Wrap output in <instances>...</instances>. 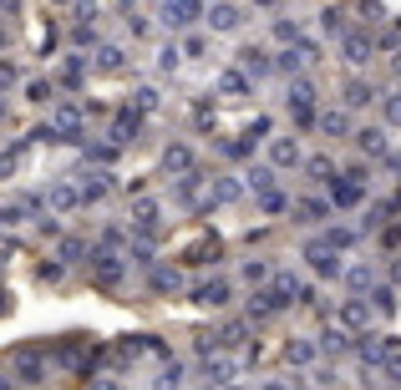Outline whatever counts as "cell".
<instances>
[{
  "mask_svg": "<svg viewBox=\"0 0 401 390\" xmlns=\"http://www.w3.org/2000/svg\"><path fill=\"white\" fill-rule=\"evenodd\" d=\"M81 127H87V117H81V106L76 102H51V122H46V132L56 142H76L81 137Z\"/></svg>",
  "mask_w": 401,
  "mask_h": 390,
  "instance_id": "obj_1",
  "label": "cell"
},
{
  "mask_svg": "<svg viewBox=\"0 0 401 390\" xmlns=\"http://www.w3.org/2000/svg\"><path fill=\"white\" fill-rule=\"evenodd\" d=\"M122 274H128V258H117L112 249H97V253H92V279H97L102 289H117Z\"/></svg>",
  "mask_w": 401,
  "mask_h": 390,
  "instance_id": "obj_2",
  "label": "cell"
},
{
  "mask_svg": "<svg viewBox=\"0 0 401 390\" xmlns=\"http://www.w3.org/2000/svg\"><path fill=\"white\" fill-rule=\"evenodd\" d=\"M285 106H290V117L300 122V127H310V122H315V86H310V81L300 76V81L290 86V97H285Z\"/></svg>",
  "mask_w": 401,
  "mask_h": 390,
  "instance_id": "obj_3",
  "label": "cell"
},
{
  "mask_svg": "<svg viewBox=\"0 0 401 390\" xmlns=\"http://www.w3.org/2000/svg\"><path fill=\"white\" fill-rule=\"evenodd\" d=\"M305 258H310V269H315V279H341L346 274V264H341V253H330L320 238H315V244L305 249Z\"/></svg>",
  "mask_w": 401,
  "mask_h": 390,
  "instance_id": "obj_4",
  "label": "cell"
},
{
  "mask_svg": "<svg viewBox=\"0 0 401 390\" xmlns=\"http://www.w3.org/2000/svg\"><path fill=\"white\" fill-rule=\"evenodd\" d=\"M198 0H168V6H163V26H173V31H183L188 26V20H198Z\"/></svg>",
  "mask_w": 401,
  "mask_h": 390,
  "instance_id": "obj_5",
  "label": "cell"
},
{
  "mask_svg": "<svg viewBox=\"0 0 401 390\" xmlns=\"http://www.w3.org/2000/svg\"><path fill=\"white\" fill-rule=\"evenodd\" d=\"M234 71H244V76H269V71H274V61H269V51H259V46H244Z\"/></svg>",
  "mask_w": 401,
  "mask_h": 390,
  "instance_id": "obj_6",
  "label": "cell"
},
{
  "mask_svg": "<svg viewBox=\"0 0 401 390\" xmlns=\"http://www.w3.org/2000/svg\"><path fill=\"white\" fill-rule=\"evenodd\" d=\"M46 208H51V213H76V208H81V193H76L72 183H51Z\"/></svg>",
  "mask_w": 401,
  "mask_h": 390,
  "instance_id": "obj_7",
  "label": "cell"
},
{
  "mask_svg": "<svg viewBox=\"0 0 401 390\" xmlns=\"http://www.w3.org/2000/svg\"><path fill=\"white\" fill-rule=\"evenodd\" d=\"M269 162L274 167H300L305 158H300V142H294V137H274L269 142Z\"/></svg>",
  "mask_w": 401,
  "mask_h": 390,
  "instance_id": "obj_8",
  "label": "cell"
},
{
  "mask_svg": "<svg viewBox=\"0 0 401 390\" xmlns=\"http://www.w3.org/2000/svg\"><path fill=\"white\" fill-rule=\"evenodd\" d=\"M366 198L361 183H346V178H330V208H355Z\"/></svg>",
  "mask_w": 401,
  "mask_h": 390,
  "instance_id": "obj_9",
  "label": "cell"
},
{
  "mask_svg": "<svg viewBox=\"0 0 401 390\" xmlns=\"http://www.w3.org/2000/svg\"><path fill=\"white\" fill-rule=\"evenodd\" d=\"M203 380H208V385H234V380H239V365L229 360V355H214V360L203 365Z\"/></svg>",
  "mask_w": 401,
  "mask_h": 390,
  "instance_id": "obj_10",
  "label": "cell"
},
{
  "mask_svg": "<svg viewBox=\"0 0 401 390\" xmlns=\"http://www.w3.org/2000/svg\"><path fill=\"white\" fill-rule=\"evenodd\" d=\"M371 305H366V299H346V305H341V330H366V324H371Z\"/></svg>",
  "mask_w": 401,
  "mask_h": 390,
  "instance_id": "obj_11",
  "label": "cell"
},
{
  "mask_svg": "<svg viewBox=\"0 0 401 390\" xmlns=\"http://www.w3.org/2000/svg\"><path fill=\"white\" fill-rule=\"evenodd\" d=\"M239 6H234V0H219V6H208V26H214V31H239Z\"/></svg>",
  "mask_w": 401,
  "mask_h": 390,
  "instance_id": "obj_12",
  "label": "cell"
},
{
  "mask_svg": "<svg viewBox=\"0 0 401 390\" xmlns=\"http://www.w3.org/2000/svg\"><path fill=\"white\" fill-rule=\"evenodd\" d=\"M219 97H224V102H244V97H249V76H244V71H224V76H219Z\"/></svg>",
  "mask_w": 401,
  "mask_h": 390,
  "instance_id": "obj_13",
  "label": "cell"
},
{
  "mask_svg": "<svg viewBox=\"0 0 401 390\" xmlns=\"http://www.w3.org/2000/svg\"><path fill=\"white\" fill-rule=\"evenodd\" d=\"M355 142H361V153H366V158H386V153H391L386 132H376V127H361V132H355Z\"/></svg>",
  "mask_w": 401,
  "mask_h": 390,
  "instance_id": "obj_14",
  "label": "cell"
},
{
  "mask_svg": "<svg viewBox=\"0 0 401 390\" xmlns=\"http://www.w3.org/2000/svg\"><path fill=\"white\" fill-rule=\"evenodd\" d=\"M315 355H351V335L330 324V330L320 335V344H315Z\"/></svg>",
  "mask_w": 401,
  "mask_h": 390,
  "instance_id": "obj_15",
  "label": "cell"
},
{
  "mask_svg": "<svg viewBox=\"0 0 401 390\" xmlns=\"http://www.w3.org/2000/svg\"><path fill=\"white\" fill-rule=\"evenodd\" d=\"M193 299H198V305L224 309V305H229V284H224V279H208V284H198V289H193Z\"/></svg>",
  "mask_w": 401,
  "mask_h": 390,
  "instance_id": "obj_16",
  "label": "cell"
},
{
  "mask_svg": "<svg viewBox=\"0 0 401 390\" xmlns=\"http://www.w3.org/2000/svg\"><path fill=\"white\" fill-rule=\"evenodd\" d=\"M315 127L325 137H351V117L346 112H315Z\"/></svg>",
  "mask_w": 401,
  "mask_h": 390,
  "instance_id": "obj_17",
  "label": "cell"
},
{
  "mask_svg": "<svg viewBox=\"0 0 401 390\" xmlns=\"http://www.w3.org/2000/svg\"><path fill=\"white\" fill-rule=\"evenodd\" d=\"M294 213H300V223H320V218H330V203L325 198H294Z\"/></svg>",
  "mask_w": 401,
  "mask_h": 390,
  "instance_id": "obj_18",
  "label": "cell"
},
{
  "mask_svg": "<svg viewBox=\"0 0 401 390\" xmlns=\"http://www.w3.org/2000/svg\"><path fill=\"white\" fill-rule=\"evenodd\" d=\"M132 132H137V112L128 106V112H117V122H112V147H128Z\"/></svg>",
  "mask_w": 401,
  "mask_h": 390,
  "instance_id": "obj_19",
  "label": "cell"
},
{
  "mask_svg": "<svg viewBox=\"0 0 401 390\" xmlns=\"http://www.w3.org/2000/svg\"><path fill=\"white\" fill-rule=\"evenodd\" d=\"M76 193H81V203H97V198L112 193V183H107V172H87V183H81Z\"/></svg>",
  "mask_w": 401,
  "mask_h": 390,
  "instance_id": "obj_20",
  "label": "cell"
},
{
  "mask_svg": "<svg viewBox=\"0 0 401 390\" xmlns=\"http://www.w3.org/2000/svg\"><path fill=\"white\" fill-rule=\"evenodd\" d=\"M163 162H168V172H183V178L193 172V153H188L183 142H173V147H168V153H163Z\"/></svg>",
  "mask_w": 401,
  "mask_h": 390,
  "instance_id": "obj_21",
  "label": "cell"
},
{
  "mask_svg": "<svg viewBox=\"0 0 401 390\" xmlns=\"http://www.w3.org/2000/svg\"><path fill=\"white\" fill-rule=\"evenodd\" d=\"M285 360H290V365H300V370H305V365H315L320 355H315V344H310V340H290V344H285Z\"/></svg>",
  "mask_w": 401,
  "mask_h": 390,
  "instance_id": "obj_22",
  "label": "cell"
},
{
  "mask_svg": "<svg viewBox=\"0 0 401 390\" xmlns=\"http://www.w3.org/2000/svg\"><path fill=\"white\" fill-rule=\"evenodd\" d=\"M128 67V51L122 46H97V71H122Z\"/></svg>",
  "mask_w": 401,
  "mask_h": 390,
  "instance_id": "obj_23",
  "label": "cell"
},
{
  "mask_svg": "<svg viewBox=\"0 0 401 390\" xmlns=\"http://www.w3.org/2000/svg\"><path fill=\"white\" fill-rule=\"evenodd\" d=\"M346 61H351V67H366V61H371V41L366 36H346Z\"/></svg>",
  "mask_w": 401,
  "mask_h": 390,
  "instance_id": "obj_24",
  "label": "cell"
},
{
  "mask_svg": "<svg viewBox=\"0 0 401 390\" xmlns=\"http://www.w3.org/2000/svg\"><path fill=\"white\" fill-rule=\"evenodd\" d=\"M371 309H381V314H396V284H381V289H371V299H366Z\"/></svg>",
  "mask_w": 401,
  "mask_h": 390,
  "instance_id": "obj_25",
  "label": "cell"
},
{
  "mask_svg": "<svg viewBox=\"0 0 401 390\" xmlns=\"http://www.w3.org/2000/svg\"><path fill=\"white\" fill-rule=\"evenodd\" d=\"M341 279H346L351 289H371V284H376V269H371V264H355V269H346Z\"/></svg>",
  "mask_w": 401,
  "mask_h": 390,
  "instance_id": "obj_26",
  "label": "cell"
},
{
  "mask_svg": "<svg viewBox=\"0 0 401 390\" xmlns=\"http://www.w3.org/2000/svg\"><path fill=\"white\" fill-rule=\"evenodd\" d=\"M274 309H280V305H274V294H269V289H259L254 299H249V314H254V319H269Z\"/></svg>",
  "mask_w": 401,
  "mask_h": 390,
  "instance_id": "obj_27",
  "label": "cell"
},
{
  "mask_svg": "<svg viewBox=\"0 0 401 390\" xmlns=\"http://www.w3.org/2000/svg\"><path fill=\"white\" fill-rule=\"evenodd\" d=\"M15 375H20V380H26V385H41V375H46V365H41V360H31V355H26V360H20V365H15Z\"/></svg>",
  "mask_w": 401,
  "mask_h": 390,
  "instance_id": "obj_28",
  "label": "cell"
},
{
  "mask_svg": "<svg viewBox=\"0 0 401 390\" xmlns=\"http://www.w3.org/2000/svg\"><path fill=\"white\" fill-rule=\"evenodd\" d=\"M371 97H376V86H371V81H351V86H346V102H351V106H366Z\"/></svg>",
  "mask_w": 401,
  "mask_h": 390,
  "instance_id": "obj_29",
  "label": "cell"
},
{
  "mask_svg": "<svg viewBox=\"0 0 401 390\" xmlns=\"http://www.w3.org/2000/svg\"><path fill=\"white\" fill-rule=\"evenodd\" d=\"M178 284H183L178 269H153V289H158V294H173Z\"/></svg>",
  "mask_w": 401,
  "mask_h": 390,
  "instance_id": "obj_30",
  "label": "cell"
},
{
  "mask_svg": "<svg viewBox=\"0 0 401 390\" xmlns=\"http://www.w3.org/2000/svg\"><path fill=\"white\" fill-rule=\"evenodd\" d=\"M244 178H249V188H254V193H274V172H269V167H249Z\"/></svg>",
  "mask_w": 401,
  "mask_h": 390,
  "instance_id": "obj_31",
  "label": "cell"
},
{
  "mask_svg": "<svg viewBox=\"0 0 401 390\" xmlns=\"http://www.w3.org/2000/svg\"><path fill=\"white\" fill-rule=\"evenodd\" d=\"M158 390H183V365H163V375H158Z\"/></svg>",
  "mask_w": 401,
  "mask_h": 390,
  "instance_id": "obj_32",
  "label": "cell"
},
{
  "mask_svg": "<svg viewBox=\"0 0 401 390\" xmlns=\"http://www.w3.org/2000/svg\"><path fill=\"white\" fill-rule=\"evenodd\" d=\"M244 284H269V264L264 258H249L244 264Z\"/></svg>",
  "mask_w": 401,
  "mask_h": 390,
  "instance_id": "obj_33",
  "label": "cell"
},
{
  "mask_svg": "<svg viewBox=\"0 0 401 390\" xmlns=\"http://www.w3.org/2000/svg\"><path fill=\"white\" fill-rule=\"evenodd\" d=\"M56 253H61V264H76V258L87 253V244H81V238H61V249H56Z\"/></svg>",
  "mask_w": 401,
  "mask_h": 390,
  "instance_id": "obj_34",
  "label": "cell"
},
{
  "mask_svg": "<svg viewBox=\"0 0 401 390\" xmlns=\"http://www.w3.org/2000/svg\"><path fill=\"white\" fill-rule=\"evenodd\" d=\"M234 198H239V183L234 178H219L214 183V203H234Z\"/></svg>",
  "mask_w": 401,
  "mask_h": 390,
  "instance_id": "obj_35",
  "label": "cell"
},
{
  "mask_svg": "<svg viewBox=\"0 0 401 390\" xmlns=\"http://www.w3.org/2000/svg\"><path fill=\"white\" fill-rule=\"evenodd\" d=\"M81 76H87V61H67V67H61V81L67 86H81Z\"/></svg>",
  "mask_w": 401,
  "mask_h": 390,
  "instance_id": "obj_36",
  "label": "cell"
},
{
  "mask_svg": "<svg viewBox=\"0 0 401 390\" xmlns=\"http://www.w3.org/2000/svg\"><path fill=\"white\" fill-rule=\"evenodd\" d=\"M259 208H264V213H285L290 198H285V193H259Z\"/></svg>",
  "mask_w": 401,
  "mask_h": 390,
  "instance_id": "obj_37",
  "label": "cell"
},
{
  "mask_svg": "<svg viewBox=\"0 0 401 390\" xmlns=\"http://www.w3.org/2000/svg\"><path fill=\"white\" fill-rule=\"evenodd\" d=\"M305 172H310V178H320V183H330V158H310Z\"/></svg>",
  "mask_w": 401,
  "mask_h": 390,
  "instance_id": "obj_38",
  "label": "cell"
},
{
  "mask_svg": "<svg viewBox=\"0 0 401 390\" xmlns=\"http://www.w3.org/2000/svg\"><path fill=\"white\" fill-rule=\"evenodd\" d=\"M274 67H280V71H300V67H305V61H300V51H294V46H290V51H280V61H274Z\"/></svg>",
  "mask_w": 401,
  "mask_h": 390,
  "instance_id": "obj_39",
  "label": "cell"
},
{
  "mask_svg": "<svg viewBox=\"0 0 401 390\" xmlns=\"http://www.w3.org/2000/svg\"><path fill=\"white\" fill-rule=\"evenodd\" d=\"M274 36H280V41H290V46H294V41H300V26H294V20H274Z\"/></svg>",
  "mask_w": 401,
  "mask_h": 390,
  "instance_id": "obj_40",
  "label": "cell"
},
{
  "mask_svg": "<svg viewBox=\"0 0 401 390\" xmlns=\"http://www.w3.org/2000/svg\"><path fill=\"white\" fill-rule=\"evenodd\" d=\"M26 97H31V102H51L56 92H51V81H31V86H26Z\"/></svg>",
  "mask_w": 401,
  "mask_h": 390,
  "instance_id": "obj_41",
  "label": "cell"
},
{
  "mask_svg": "<svg viewBox=\"0 0 401 390\" xmlns=\"http://www.w3.org/2000/svg\"><path fill=\"white\" fill-rule=\"evenodd\" d=\"M153 106H158V92L153 86H137V112H153Z\"/></svg>",
  "mask_w": 401,
  "mask_h": 390,
  "instance_id": "obj_42",
  "label": "cell"
},
{
  "mask_svg": "<svg viewBox=\"0 0 401 390\" xmlns=\"http://www.w3.org/2000/svg\"><path fill=\"white\" fill-rule=\"evenodd\" d=\"M20 228V208H0V233H11Z\"/></svg>",
  "mask_w": 401,
  "mask_h": 390,
  "instance_id": "obj_43",
  "label": "cell"
},
{
  "mask_svg": "<svg viewBox=\"0 0 401 390\" xmlns=\"http://www.w3.org/2000/svg\"><path fill=\"white\" fill-rule=\"evenodd\" d=\"M20 81V71L11 67V61H0V92H6V86H15Z\"/></svg>",
  "mask_w": 401,
  "mask_h": 390,
  "instance_id": "obj_44",
  "label": "cell"
},
{
  "mask_svg": "<svg viewBox=\"0 0 401 390\" xmlns=\"http://www.w3.org/2000/svg\"><path fill=\"white\" fill-rule=\"evenodd\" d=\"M203 51H208L203 36H188V41H183V56H203Z\"/></svg>",
  "mask_w": 401,
  "mask_h": 390,
  "instance_id": "obj_45",
  "label": "cell"
},
{
  "mask_svg": "<svg viewBox=\"0 0 401 390\" xmlns=\"http://www.w3.org/2000/svg\"><path fill=\"white\" fill-rule=\"evenodd\" d=\"M158 67L173 71V67H178V46H163V51H158Z\"/></svg>",
  "mask_w": 401,
  "mask_h": 390,
  "instance_id": "obj_46",
  "label": "cell"
},
{
  "mask_svg": "<svg viewBox=\"0 0 401 390\" xmlns=\"http://www.w3.org/2000/svg\"><path fill=\"white\" fill-rule=\"evenodd\" d=\"M320 26H325V31H335V36H341V31H346V20H341V11H325V20H320Z\"/></svg>",
  "mask_w": 401,
  "mask_h": 390,
  "instance_id": "obj_47",
  "label": "cell"
},
{
  "mask_svg": "<svg viewBox=\"0 0 401 390\" xmlns=\"http://www.w3.org/2000/svg\"><path fill=\"white\" fill-rule=\"evenodd\" d=\"M15 172V153H0V178H11Z\"/></svg>",
  "mask_w": 401,
  "mask_h": 390,
  "instance_id": "obj_48",
  "label": "cell"
},
{
  "mask_svg": "<svg viewBox=\"0 0 401 390\" xmlns=\"http://www.w3.org/2000/svg\"><path fill=\"white\" fill-rule=\"evenodd\" d=\"M0 15H15V0H0Z\"/></svg>",
  "mask_w": 401,
  "mask_h": 390,
  "instance_id": "obj_49",
  "label": "cell"
},
{
  "mask_svg": "<svg viewBox=\"0 0 401 390\" xmlns=\"http://www.w3.org/2000/svg\"><path fill=\"white\" fill-rule=\"evenodd\" d=\"M97 390H117V385H112V380H97Z\"/></svg>",
  "mask_w": 401,
  "mask_h": 390,
  "instance_id": "obj_50",
  "label": "cell"
},
{
  "mask_svg": "<svg viewBox=\"0 0 401 390\" xmlns=\"http://www.w3.org/2000/svg\"><path fill=\"white\" fill-rule=\"evenodd\" d=\"M6 309H11V299H6V294H0V314H6Z\"/></svg>",
  "mask_w": 401,
  "mask_h": 390,
  "instance_id": "obj_51",
  "label": "cell"
},
{
  "mask_svg": "<svg viewBox=\"0 0 401 390\" xmlns=\"http://www.w3.org/2000/svg\"><path fill=\"white\" fill-rule=\"evenodd\" d=\"M6 117H11V106H6V102H0V122H6Z\"/></svg>",
  "mask_w": 401,
  "mask_h": 390,
  "instance_id": "obj_52",
  "label": "cell"
},
{
  "mask_svg": "<svg viewBox=\"0 0 401 390\" xmlns=\"http://www.w3.org/2000/svg\"><path fill=\"white\" fill-rule=\"evenodd\" d=\"M51 6H76V0H51Z\"/></svg>",
  "mask_w": 401,
  "mask_h": 390,
  "instance_id": "obj_53",
  "label": "cell"
},
{
  "mask_svg": "<svg viewBox=\"0 0 401 390\" xmlns=\"http://www.w3.org/2000/svg\"><path fill=\"white\" fill-rule=\"evenodd\" d=\"M0 390H11V380H6V375H0Z\"/></svg>",
  "mask_w": 401,
  "mask_h": 390,
  "instance_id": "obj_54",
  "label": "cell"
},
{
  "mask_svg": "<svg viewBox=\"0 0 401 390\" xmlns=\"http://www.w3.org/2000/svg\"><path fill=\"white\" fill-rule=\"evenodd\" d=\"M0 51H6V31H0Z\"/></svg>",
  "mask_w": 401,
  "mask_h": 390,
  "instance_id": "obj_55",
  "label": "cell"
},
{
  "mask_svg": "<svg viewBox=\"0 0 401 390\" xmlns=\"http://www.w3.org/2000/svg\"><path fill=\"white\" fill-rule=\"evenodd\" d=\"M259 6H274V0H259Z\"/></svg>",
  "mask_w": 401,
  "mask_h": 390,
  "instance_id": "obj_56",
  "label": "cell"
}]
</instances>
